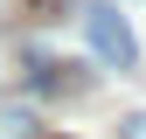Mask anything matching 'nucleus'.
<instances>
[{
  "mask_svg": "<svg viewBox=\"0 0 146 139\" xmlns=\"http://www.w3.org/2000/svg\"><path fill=\"white\" fill-rule=\"evenodd\" d=\"M0 139H28V118L21 111H0Z\"/></svg>",
  "mask_w": 146,
  "mask_h": 139,
  "instance_id": "obj_2",
  "label": "nucleus"
},
{
  "mask_svg": "<svg viewBox=\"0 0 146 139\" xmlns=\"http://www.w3.org/2000/svg\"><path fill=\"white\" fill-rule=\"evenodd\" d=\"M118 132H125V139H146V111H132V118H125Z\"/></svg>",
  "mask_w": 146,
  "mask_h": 139,
  "instance_id": "obj_3",
  "label": "nucleus"
},
{
  "mask_svg": "<svg viewBox=\"0 0 146 139\" xmlns=\"http://www.w3.org/2000/svg\"><path fill=\"white\" fill-rule=\"evenodd\" d=\"M84 28H90V49H98L104 63H132V28L118 21V7H84Z\"/></svg>",
  "mask_w": 146,
  "mask_h": 139,
  "instance_id": "obj_1",
  "label": "nucleus"
}]
</instances>
